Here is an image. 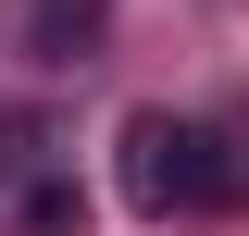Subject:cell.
<instances>
[{
	"instance_id": "1",
	"label": "cell",
	"mask_w": 249,
	"mask_h": 236,
	"mask_svg": "<svg viewBox=\"0 0 249 236\" xmlns=\"http://www.w3.org/2000/svg\"><path fill=\"white\" fill-rule=\"evenodd\" d=\"M187 149H199V124L175 112H124V211H187Z\"/></svg>"
},
{
	"instance_id": "2",
	"label": "cell",
	"mask_w": 249,
	"mask_h": 236,
	"mask_svg": "<svg viewBox=\"0 0 249 236\" xmlns=\"http://www.w3.org/2000/svg\"><path fill=\"white\" fill-rule=\"evenodd\" d=\"M187 199H199V211H249V112H212V124H199Z\"/></svg>"
},
{
	"instance_id": "3",
	"label": "cell",
	"mask_w": 249,
	"mask_h": 236,
	"mask_svg": "<svg viewBox=\"0 0 249 236\" xmlns=\"http://www.w3.org/2000/svg\"><path fill=\"white\" fill-rule=\"evenodd\" d=\"M112 37V0H25V62H88Z\"/></svg>"
},
{
	"instance_id": "4",
	"label": "cell",
	"mask_w": 249,
	"mask_h": 236,
	"mask_svg": "<svg viewBox=\"0 0 249 236\" xmlns=\"http://www.w3.org/2000/svg\"><path fill=\"white\" fill-rule=\"evenodd\" d=\"M25 236H88V199H75L62 174H37L25 186Z\"/></svg>"
},
{
	"instance_id": "5",
	"label": "cell",
	"mask_w": 249,
	"mask_h": 236,
	"mask_svg": "<svg viewBox=\"0 0 249 236\" xmlns=\"http://www.w3.org/2000/svg\"><path fill=\"white\" fill-rule=\"evenodd\" d=\"M37 149H50V124L37 112H0V186H37Z\"/></svg>"
}]
</instances>
